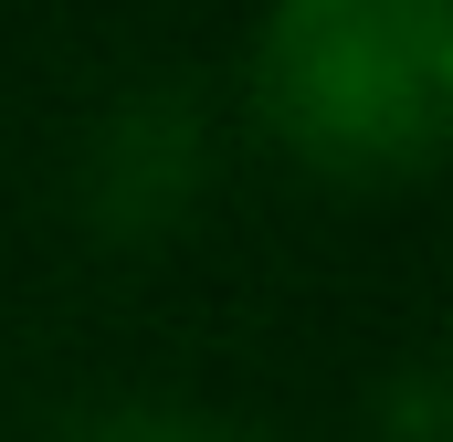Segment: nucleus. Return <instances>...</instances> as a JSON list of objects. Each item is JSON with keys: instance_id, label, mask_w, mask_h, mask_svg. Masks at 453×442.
<instances>
[{"instance_id": "obj_2", "label": "nucleus", "mask_w": 453, "mask_h": 442, "mask_svg": "<svg viewBox=\"0 0 453 442\" xmlns=\"http://www.w3.org/2000/svg\"><path fill=\"white\" fill-rule=\"evenodd\" d=\"M211 190V106L190 85H127L116 106H96L85 148H74V211L106 242H158L169 221H190V201Z\"/></svg>"}, {"instance_id": "obj_4", "label": "nucleus", "mask_w": 453, "mask_h": 442, "mask_svg": "<svg viewBox=\"0 0 453 442\" xmlns=\"http://www.w3.org/2000/svg\"><path fill=\"white\" fill-rule=\"evenodd\" d=\"M64 442H253V432H232L222 411H190V400H116L96 422H74Z\"/></svg>"}, {"instance_id": "obj_1", "label": "nucleus", "mask_w": 453, "mask_h": 442, "mask_svg": "<svg viewBox=\"0 0 453 442\" xmlns=\"http://www.w3.org/2000/svg\"><path fill=\"white\" fill-rule=\"evenodd\" d=\"M253 116L327 179H411L453 137V0H264Z\"/></svg>"}, {"instance_id": "obj_3", "label": "nucleus", "mask_w": 453, "mask_h": 442, "mask_svg": "<svg viewBox=\"0 0 453 442\" xmlns=\"http://www.w3.org/2000/svg\"><path fill=\"white\" fill-rule=\"evenodd\" d=\"M369 432L380 442H453V390H443V358H411L380 379L369 400Z\"/></svg>"}]
</instances>
